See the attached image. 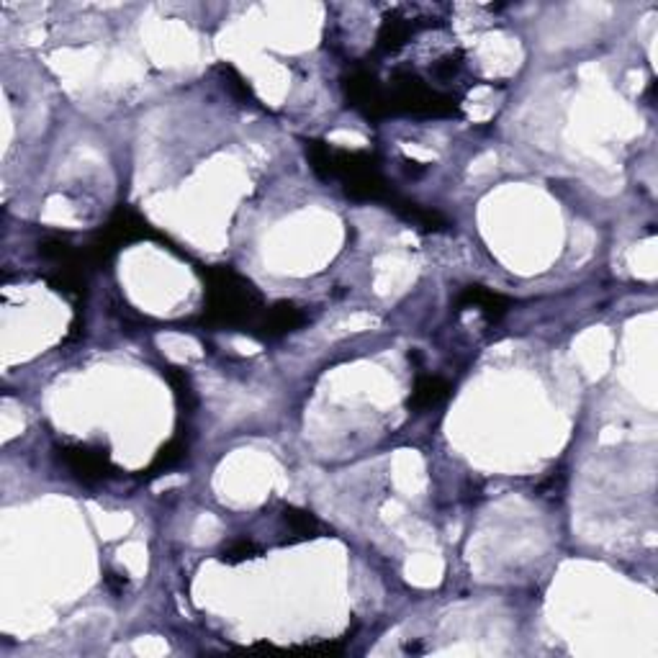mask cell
<instances>
[{"mask_svg": "<svg viewBox=\"0 0 658 658\" xmlns=\"http://www.w3.org/2000/svg\"><path fill=\"white\" fill-rule=\"evenodd\" d=\"M440 397H445V386H442L440 381H435V378H424V381H419V384H417L414 404H422V407H427V404H435Z\"/></svg>", "mask_w": 658, "mask_h": 658, "instance_id": "1", "label": "cell"}]
</instances>
